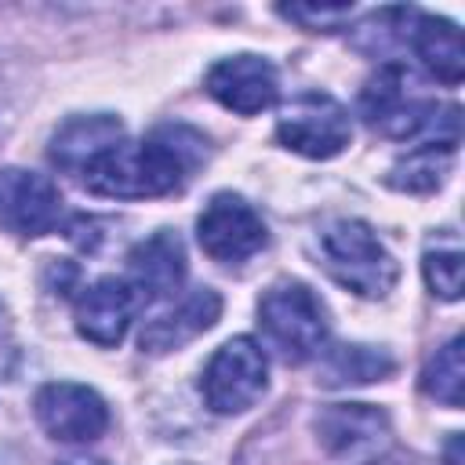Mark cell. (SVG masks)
<instances>
[{"instance_id": "obj_1", "label": "cell", "mask_w": 465, "mask_h": 465, "mask_svg": "<svg viewBox=\"0 0 465 465\" xmlns=\"http://www.w3.org/2000/svg\"><path fill=\"white\" fill-rule=\"evenodd\" d=\"M203 160V138L189 127H160L145 142H120L102 153L80 178L87 193L109 200H153L178 193Z\"/></svg>"}, {"instance_id": "obj_2", "label": "cell", "mask_w": 465, "mask_h": 465, "mask_svg": "<svg viewBox=\"0 0 465 465\" xmlns=\"http://www.w3.org/2000/svg\"><path fill=\"white\" fill-rule=\"evenodd\" d=\"M312 251L323 272L360 298H385L400 280V262L360 218H334L320 225Z\"/></svg>"}, {"instance_id": "obj_3", "label": "cell", "mask_w": 465, "mask_h": 465, "mask_svg": "<svg viewBox=\"0 0 465 465\" xmlns=\"http://www.w3.org/2000/svg\"><path fill=\"white\" fill-rule=\"evenodd\" d=\"M258 323L283 363H305L327 341V309L302 280L269 287L258 302Z\"/></svg>"}, {"instance_id": "obj_4", "label": "cell", "mask_w": 465, "mask_h": 465, "mask_svg": "<svg viewBox=\"0 0 465 465\" xmlns=\"http://www.w3.org/2000/svg\"><path fill=\"white\" fill-rule=\"evenodd\" d=\"M276 138L309 160H331L352 142V124L341 102L323 91H302L280 109Z\"/></svg>"}, {"instance_id": "obj_5", "label": "cell", "mask_w": 465, "mask_h": 465, "mask_svg": "<svg viewBox=\"0 0 465 465\" xmlns=\"http://www.w3.org/2000/svg\"><path fill=\"white\" fill-rule=\"evenodd\" d=\"M203 403L214 414H243L265 392V352L254 338H229L203 367Z\"/></svg>"}, {"instance_id": "obj_6", "label": "cell", "mask_w": 465, "mask_h": 465, "mask_svg": "<svg viewBox=\"0 0 465 465\" xmlns=\"http://www.w3.org/2000/svg\"><path fill=\"white\" fill-rule=\"evenodd\" d=\"M196 240H200L203 254H211L214 262L240 265L265 247L269 232H265L262 214L243 196L214 193L211 203L196 218Z\"/></svg>"}, {"instance_id": "obj_7", "label": "cell", "mask_w": 465, "mask_h": 465, "mask_svg": "<svg viewBox=\"0 0 465 465\" xmlns=\"http://www.w3.org/2000/svg\"><path fill=\"white\" fill-rule=\"evenodd\" d=\"M40 429L58 443H91L109 425L105 400L80 381H51L33 400Z\"/></svg>"}, {"instance_id": "obj_8", "label": "cell", "mask_w": 465, "mask_h": 465, "mask_svg": "<svg viewBox=\"0 0 465 465\" xmlns=\"http://www.w3.org/2000/svg\"><path fill=\"white\" fill-rule=\"evenodd\" d=\"M316 436L331 458H341L352 465L385 450L392 429L385 411L371 403H331L316 414Z\"/></svg>"}, {"instance_id": "obj_9", "label": "cell", "mask_w": 465, "mask_h": 465, "mask_svg": "<svg viewBox=\"0 0 465 465\" xmlns=\"http://www.w3.org/2000/svg\"><path fill=\"white\" fill-rule=\"evenodd\" d=\"M62 218L58 185L36 171L4 167L0 171V225L18 236H44Z\"/></svg>"}, {"instance_id": "obj_10", "label": "cell", "mask_w": 465, "mask_h": 465, "mask_svg": "<svg viewBox=\"0 0 465 465\" xmlns=\"http://www.w3.org/2000/svg\"><path fill=\"white\" fill-rule=\"evenodd\" d=\"M203 87L218 105L240 113V116H254V113L269 109L280 94L276 69L262 54H229V58L214 62L203 76Z\"/></svg>"}, {"instance_id": "obj_11", "label": "cell", "mask_w": 465, "mask_h": 465, "mask_svg": "<svg viewBox=\"0 0 465 465\" xmlns=\"http://www.w3.org/2000/svg\"><path fill=\"white\" fill-rule=\"evenodd\" d=\"M134 305L138 294L131 291L127 280L102 276L91 287H84V294L76 298V331L102 349L120 345L134 320Z\"/></svg>"}, {"instance_id": "obj_12", "label": "cell", "mask_w": 465, "mask_h": 465, "mask_svg": "<svg viewBox=\"0 0 465 465\" xmlns=\"http://www.w3.org/2000/svg\"><path fill=\"white\" fill-rule=\"evenodd\" d=\"M127 272H131V291L138 302H160L171 298L182 280H185V247L171 229H160L145 236L142 243L131 247L127 254Z\"/></svg>"}, {"instance_id": "obj_13", "label": "cell", "mask_w": 465, "mask_h": 465, "mask_svg": "<svg viewBox=\"0 0 465 465\" xmlns=\"http://www.w3.org/2000/svg\"><path fill=\"white\" fill-rule=\"evenodd\" d=\"M222 316V294L211 291V287H200L193 294H185L174 309L153 316L142 334H138V345L142 352H153V356H163V352H174L182 345H189L193 338H200L203 331H211Z\"/></svg>"}, {"instance_id": "obj_14", "label": "cell", "mask_w": 465, "mask_h": 465, "mask_svg": "<svg viewBox=\"0 0 465 465\" xmlns=\"http://www.w3.org/2000/svg\"><path fill=\"white\" fill-rule=\"evenodd\" d=\"M120 142H124V124L116 116L109 113L69 116L51 138V163L69 174H84L102 153H109Z\"/></svg>"}, {"instance_id": "obj_15", "label": "cell", "mask_w": 465, "mask_h": 465, "mask_svg": "<svg viewBox=\"0 0 465 465\" xmlns=\"http://www.w3.org/2000/svg\"><path fill=\"white\" fill-rule=\"evenodd\" d=\"M407 44L414 47V54L421 58V65L447 87H454L465 73V47H461V33L454 22L436 18V15H414L411 22V36Z\"/></svg>"}, {"instance_id": "obj_16", "label": "cell", "mask_w": 465, "mask_h": 465, "mask_svg": "<svg viewBox=\"0 0 465 465\" xmlns=\"http://www.w3.org/2000/svg\"><path fill=\"white\" fill-rule=\"evenodd\" d=\"M396 371V360L381 349L371 345H334L327 349L323 363H320V385H367V381H381Z\"/></svg>"}, {"instance_id": "obj_17", "label": "cell", "mask_w": 465, "mask_h": 465, "mask_svg": "<svg viewBox=\"0 0 465 465\" xmlns=\"http://www.w3.org/2000/svg\"><path fill=\"white\" fill-rule=\"evenodd\" d=\"M450 149H436V145H418L414 153H407L400 163H392L389 171V185L400 193H432L447 167H450Z\"/></svg>"}, {"instance_id": "obj_18", "label": "cell", "mask_w": 465, "mask_h": 465, "mask_svg": "<svg viewBox=\"0 0 465 465\" xmlns=\"http://www.w3.org/2000/svg\"><path fill=\"white\" fill-rule=\"evenodd\" d=\"M461 385H465V360H461V338H450L421 371L425 396L440 400L443 407H461Z\"/></svg>"}, {"instance_id": "obj_19", "label": "cell", "mask_w": 465, "mask_h": 465, "mask_svg": "<svg viewBox=\"0 0 465 465\" xmlns=\"http://www.w3.org/2000/svg\"><path fill=\"white\" fill-rule=\"evenodd\" d=\"M421 272H425V283H429V291L436 298H443V302H458L461 298L465 265H461L458 243H450V247H429L425 251V262H421Z\"/></svg>"}, {"instance_id": "obj_20", "label": "cell", "mask_w": 465, "mask_h": 465, "mask_svg": "<svg viewBox=\"0 0 465 465\" xmlns=\"http://www.w3.org/2000/svg\"><path fill=\"white\" fill-rule=\"evenodd\" d=\"M276 11L309 33H334L352 18V4H280Z\"/></svg>"}, {"instance_id": "obj_21", "label": "cell", "mask_w": 465, "mask_h": 465, "mask_svg": "<svg viewBox=\"0 0 465 465\" xmlns=\"http://www.w3.org/2000/svg\"><path fill=\"white\" fill-rule=\"evenodd\" d=\"M461 436L458 432H450V447H447V465H461Z\"/></svg>"}, {"instance_id": "obj_22", "label": "cell", "mask_w": 465, "mask_h": 465, "mask_svg": "<svg viewBox=\"0 0 465 465\" xmlns=\"http://www.w3.org/2000/svg\"><path fill=\"white\" fill-rule=\"evenodd\" d=\"M62 465H109V461H98V458H69Z\"/></svg>"}]
</instances>
